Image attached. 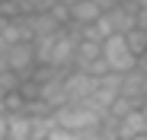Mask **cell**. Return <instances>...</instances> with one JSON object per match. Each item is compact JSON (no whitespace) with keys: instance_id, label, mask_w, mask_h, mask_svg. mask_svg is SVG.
<instances>
[{"instance_id":"1","label":"cell","mask_w":147,"mask_h":140,"mask_svg":"<svg viewBox=\"0 0 147 140\" xmlns=\"http://www.w3.org/2000/svg\"><path fill=\"white\" fill-rule=\"evenodd\" d=\"M35 64L38 67H51V70H70L74 64V48H77V32L70 26L45 35V38H35Z\"/></svg>"},{"instance_id":"2","label":"cell","mask_w":147,"mask_h":140,"mask_svg":"<svg viewBox=\"0 0 147 140\" xmlns=\"http://www.w3.org/2000/svg\"><path fill=\"white\" fill-rule=\"evenodd\" d=\"M51 121L55 127L70 131V134H90L102 127V115H96L90 105H61L51 111Z\"/></svg>"},{"instance_id":"3","label":"cell","mask_w":147,"mask_h":140,"mask_svg":"<svg viewBox=\"0 0 147 140\" xmlns=\"http://www.w3.org/2000/svg\"><path fill=\"white\" fill-rule=\"evenodd\" d=\"M138 26V7L131 3V0H121V3L109 13H102L99 19H96V32L102 35V41L109 35H125Z\"/></svg>"},{"instance_id":"4","label":"cell","mask_w":147,"mask_h":140,"mask_svg":"<svg viewBox=\"0 0 147 140\" xmlns=\"http://www.w3.org/2000/svg\"><path fill=\"white\" fill-rule=\"evenodd\" d=\"M99 57H102V64H106L109 73H118V77L128 73L131 67H138V57L128 51V45H125V38H121V35H109V38L102 41Z\"/></svg>"},{"instance_id":"5","label":"cell","mask_w":147,"mask_h":140,"mask_svg":"<svg viewBox=\"0 0 147 140\" xmlns=\"http://www.w3.org/2000/svg\"><path fill=\"white\" fill-rule=\"evenodd\" d=\"M0 57H3L7 70H13V73H16V77H22V80H26L32 70L38 67V64H35V45H32V41H16V45H7Z\"/></svg>"},{"instance_id":"6","label":"cell","mask_w":147,"mask_h":140,"mask_svg":"<svg viewBox=\"0 0 147 140\" xmlns=\"http://www.w3.org/2000/svg\"><path fill=\"white\" fill-rule=\"evenodd\" d=\"M96 80L90 73H83V70H67L64 80H61V92H64V105H83L90 99V92H93Z\"/></svg>"},{"instance_id":"7","label":"cell","mask_w":147,"mask_h":140,"mask_svg":"<svg viewBox=\"0 0 147 140\" xmlns=\"http://www.w3.org/2000/svg\"><path fill=\"white\" fill-rule=\"evenodd\" d=\"M118 96H125L134 105H144L147 102V67L141 61H138V67L128 70V73H121V92H118Z\"/></svg>"},{"instance_id":"8","label":"cell","mask_w":147,"mask_h":140,"mask_svg":"<svg viewBox=\"0 0 147 140\" xmlns=\"http://www.w3.org/2000/svg\"><path fill=\"white\" fill-rule=\"evenodd\" d=\"M99 16H102V13L96 10L93 0H80V3L67 7V26H70V29H86V26H93Z\"/></svg>"},{"instance_id":"9","label":"cell","mask_w":147,"mask_h":140,"mask_svg":"<svg viewBox=\"0 0 147 140\" xmlns=\"http://www.w3.org/2000/svg\"><path fill=\"white\" fill-rule=\"evenodd\" d=\"M112 124H115V137H118V140H131V137L147 134V121H144V115H141L138 108H131L125 118H118V121H112Z\"/></svg>"},{"instance_id":"10","label":"cell","mask_w":147,"mask_h":140,"mask_svg":"<svg viewBox=\"0 0 147 140\" xmlns=\"http://www.w3.org/2000/svg\"><path fill=\"white\" fill-rule=\"evenodd\" d=\"M99 48L102 45L99 41H83V38H77V48H74V70H86L93 61H99Z\"/></svg>"},{"instance_id":"11","label":"cell","mask_w":147,"mask_h":140,"mask_svg":"<svg viewBox=\"0 0 147 140\" xmlns=\"http://www.w3.org/2000/svg\"><path fill=\"white\" fill-rule=\"evenodd\" d=\"M32 137V118L29 115H7V140H29Z\"/></svg>"},{"instance_id":"12","label":"cell","mask_w":147,"mask_h":140,"mask_svg":"<svg viewBox=\"0 0 147 140\" xmlns=\"http://www.w3.org/2000/svg\"><path fill=\"white\" fill-rule=\"evenodd\" d=\"M121 38H125V45H128V51L141 61L144 54H147V32L141 29V26H134L131 32H125V35H121Z\"/></svg>"},{"instance_id":"13","label":"cell","mask_w":147,"mask_h":140,"mask_svg":"<svg viewBox=\"0 0 147 140\" xmlns=\"http://www.w3.org/2000/svg\"><path fill=\"white\" fill-rule=\"evenodd\" d=\"M93 3H96V10H99V13H109V10H115V7L121 3V0H93Z\"/></svg>"},{"instance_id":"14","label":"cell","mask_w":147,"mask_h":140,"mask_svg":"<svg viewBox=\"0 0 147 140\" xmlns=\"http://www.w3.org/2000/svg\"><path fill=\"white\" fill-rule=\"evenodd\" d=\"M138 26L147 32V10H138Z\"/></svg>"},{"instance_id":"15","label":"cell","mask_w":147,"mask_h":140,"mask_svg":"<svg viewBox=\"0 0 147 140\" xmlns=\"http://www.w3.org/2000/svg\"><path fill=\"white\" fill-rule=\"evenodd\" d=\"M0 140H7V118L0 115Z\"/></svg>"},{"instance_id":"16","label":"cell","mask_w":147,"mask_h":140,"mask_svg":"<svg viewBox=\"0 0 147 140\" xmlns=\"http://www.w3.org/2000/svg\"><path fill=\"white\" fill-rule=\"evenodd\" d=\"M58 7H74V3H80V0H55Z\"/></svg>"},{"instance_id":"17","label":"cell","mask_w":147,"mask_h":140,"mask_svg":"<svg viewBox=\"0 0 147 140\" xmlns=\"http://www.w3.org/2000/svg\"><path fill=\"white\" fill-rule=\"evenodd\" d=\"M131 3H134L138 10H147V0H131Z\"/></svg>"},{"instance_id":"18","label":"cell","mask_w":147,"mask_h":140,"mask_svg":"<svg viewBox=\"0 0 147 140\" xmlns=\"http://www.w3.org/2000/svg\"><path fill=\"white\" fill-rule=\"evenodd\" d=\"M138 111L144 115V121H147V102H144V105H138Z\"/></svg>"},{"instance_id":"19","label":"cell","mask_w":147,"mask_h":140,"mask_svg":"<svg viewBox=\"0 0 147 140\" xmlns=\"http://www.w3.org/2000/svg\"><path fill=\"white\" fill-rule=\"evenodd\" d=\"M131 140H147V134H141V137H131Z\"/></svg>"},{"instance_id":"20","label":"cell","mask_w":147,"mask_h":140,"mask_svg":"<svg viewBox=\"0 0 147 140\" xmlns=\"http://www.w3.org/2000/svg\"><path fill=\"white\" fill-rule=\"evenodd\" d=\"M141 64H144V67H147V54H144V57H141Z\"/></svg>"}]
</instances>
